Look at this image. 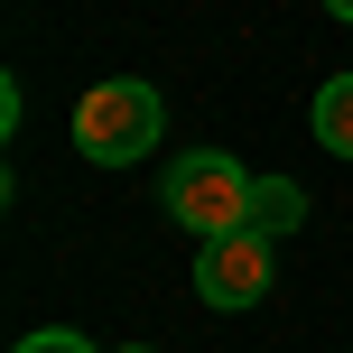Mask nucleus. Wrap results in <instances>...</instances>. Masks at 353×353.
Instances as JSON below:
<instances>
[{"instance_id": "obj_1", "label": "nucleus", "mask_w": 353, "mask_h": 353, "mask_svg": "<svg viewBox=\"0 0 353 353\" xmlns=\"http://www.w3.org/2000/svg\"><path fill=\"white\" fill-rule=\"evenodd\" d=\"M159 130H168V103H159V84H140V74H112V84H93L84 103H74V149H84L93 168L149 159Z\"/></svg>"}, {"instance_id": "obj_5", "label": "nucleus", "mask_w": 353, "mask_h": 353, "mask_svg": "<svg viewBox=\"0 0 353 353\" xmlns=\"http://www.w3.org/2000/svg\"><path fill=\"white\" fill-rule=\"evenodd\" d=\"M316 149L353 159V74H335V84L316 93Z\"/></svg>"}, {"instance_id": "obj_3", "label": "nucleus", "mask_w": 353, "mask_h": 353, "mask_svg": "<svg viewBox=\"0 0 353 353\" xmlns=\"http://www.w3.org/2000/svg\"><path fill=\"white\" fill-rule=\"evenodd\" d=\"M195 298H205V307H261L270 298V232L195 242Z\"/></svg>"}, {"instance_id": "obj_2", "label": "nucleus", "mask_w": 353, "mask_h": 353, "mask_svg": "<svg viewBox=\"0 0 353 353\" xmlns=\"http://www.w3.org/2000/svg\"><path fill=\"white\" fill-rule=\"evenodd\" d=\"M251 176L232 149H195V159L168 168V214L195 232V242H223V232H251Z\"/></svg>"}, {"instance_id": "obj_4", "label": "nucleus", "mask_w": 353, "mask_h": 353, "mask_svg": "<svg viewBox=\"0 0 353 353\" xmlns=\"http://www.w3.org/2000/svg\"><path fill=\"white\" fill-rule=\"evenodd\" d=\"M298 223H307V195L288 186V176H261V186H251V232L279 242V232H298Z\"/></svg>"}, {"instance_id": "obj_6", "label": "nucleus", "mask_w": 353, "mask_h": 353, "mask_svg": "<svg viewBox=\"0 0 353 353\" xmlns=\"http://www.w3.org/2000/svg\"><path fill=\"white\" fill-rule=\"evenodd\" d=\"M19 353H93V344L65 335V325H47V335H19Z\"/></svg>"}, {"instance_id": "obj_7", "label": "nucleus", "mask_w": 353, "mask_h": 353, "mask_svg": "<svg viewBox=\"0 0 353 353\" xmlns=\"http://www.w3.org/2000/svg\"><path fill=\"white\" fill-rule=\"evenodd\" d=\"M325 10H335V19H344V28H353V0H325Z\"/></svg>"}]
</instances>
